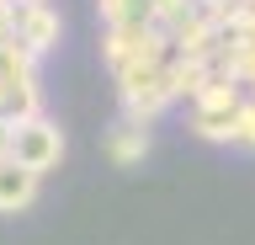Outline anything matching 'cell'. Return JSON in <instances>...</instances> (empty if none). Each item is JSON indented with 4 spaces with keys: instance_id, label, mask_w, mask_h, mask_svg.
Returning a JSON list of instances; mask_svg holds the SVG:
<instances>
[{
    "instance_id": "obj_7",
    "label": "cell",
    "mask_w": 255,
    "mask_h": 245,
    "mask_svg": "<svg viewBox=\"0 0 255 245\" xmlns=\"http://www.w3.org/2000/svg\"><path fill=\"white\" fill-rule=\"evenodd\" d=\"M37 171H27V165L16 160H0V213H21L32 208V197H37Z\"/></svg>"
},
{
    "instance_id": "obj_6",
    "label": "cell",
    "mask_w": 255,
    "mask_h": 245,
    "mask_svg": "<svg viewBox=\"0 0 255 245\" xmlns=\"http://www.w3.org/2000/svg\"><path fill=\"white\" fill-rule=\"evenodd\" d=\"M143 155H149V128L133 123V117H117L107 128V160L112 165H138Z\"/></svg>"
},
{
    "instance_id": "obj_4",
    "label": "cell",
    "mask_w": 255,
    "mask_h": 245,
    "mask_svg": "<svg viewBox=\"0 0 255 245\" xmlns=\"http://www.w3.org/2000/svg\"><path fill=\"white\" fill-rule=\"evenodd\" d=\"M16 165H27V171H53L64 160V133L53 117H37V123H16V149H11Z\"/></svg>"
},
{
    "instance_id": "obj_1",
    "label": "cell",
    "mask_w": 255,
    "mask_h": 245,
    "mask_svg": "<svg viewBox=\"0 0 255 245\" xmlns=\"http://www.w3.org/2000/svg\"><path fill=\"white\" fill-rule=\"evenodd\" d=\"M175 48L170 59H159V64H138L128 69V75H117V101H123V117H133V123H154L165 107L175 101Z\"/></svg>"
},
{
    "instance_id": "obj_2",
    "label": "cell",
    "mask_w": 255,
    "mask_h": 245,
    "mask_svg": "<svg viewBox=\"0 0 255 245\" xmlns=\"http://www.w3.org/2000/svg\"><path fill=\"white\" fill-rule=\"evenodd\" d=\"M245 101H250L245 85L213 80L202 96L191 101V133L207 139V144H234V123H239V112H245Z\"/></svg>"
},
{
    "instance_id": "obj_3",
    "label": "cell",
    "mask_w": 255,
    "mask_h": 245,
    "mask_svg": "<svg viewBox=\"0 0 255 245\" xmlns=\"http://www.w3.org/2000/svg\"><path fill=\"white\" fill-rule=\"evenodd\" d=\"M101 59H107L112 80H117V75H128V69H138V64L170 59V37L159 32V27H107V37H101Z\"/></svg>"
},
{
    "instance_id": "obj_9",
    "label": "cell",
    "mask_w": 255,
    "mask_h": 245,
    "mask_svg": "<svg viewBox=\"0 0 255 245\" xmlns=\"http://www.w3.org/2000/svg\"><path fill=\"white\" fill-rule=\"evenodd\" d=\"M234 144L239 149H255V96L245 101V112H239V123H234Z\"/></svg>"
},
{
    "instance_id": "obj_5",
    "label": "cell",
    "mask_w": 255,
    "mask_h": 245,
    "mask_svg": "<svg viewBox=\"0 0 255 245\" xmlns=\"http://www.w3.org/2000/svg\"><path fill=\"white\" fill-rule=\"evenodd\" d=\"M59 32H64V21H59V11L48 5V0H16V43L27 53H37L43 59L48 48H59Z\"/></svg>"
},
{
    "instance_id": "obj_8",
    "label": "cell",
    "mask_w": 255,
    "mask_h": 245,
    "mask_svg": "<svg viewBox=\"0 0 255 245\" xmlns=\"http://www.w3.org/2000/svg\"><path fill=\"white\" fill-rule=\"evenodd\" d=\"M107 27H159V0H96Z\"/></svg>"
},
{
    "instance_id": "obj_11",
    "label": "cell",
    "mask_w": 255,
    "mask_h": 245,
    "mask_svg": "<svg viewBox=\"0 0 255 245\" xmlns=\"http://www.w3.org/2000/svg\"><path fill=\"white\" fill-rule=\"evenodd\" d=\"M250 96H255V91H250Z\"/></svg>"
},
{
    "instance_id": "obj_10",
    "label": "cell",
    "mask_w": 255,
    "mask_h": 245,
    "mask_svg": "<svg viewBox=\"0 0 255 245\" xmlns=\"http://www.w3.org/2000/svg\"><path fill=\"white\" fill-rule=\"evenodd\" d=\"M11 149H16V123L0 117V160H11Z\"/></svg>"
}]
</instances>
